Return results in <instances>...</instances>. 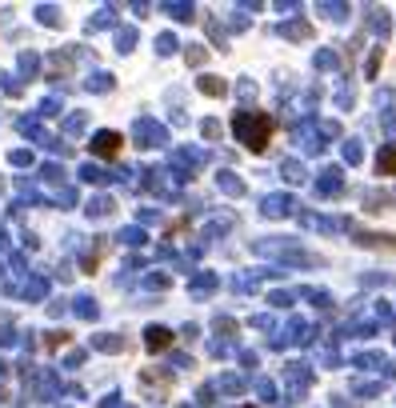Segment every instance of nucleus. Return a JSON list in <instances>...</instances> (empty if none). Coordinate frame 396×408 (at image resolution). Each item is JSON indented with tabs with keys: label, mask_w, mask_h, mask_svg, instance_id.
<instances>
[{
	"label": "nucleus",
	"mask_w": 396,
	"mask_h": 408,
	"mask_svg": "<svg viewBox=\"0 0 396 408\" xmlns=\"http://www.w3.org/2000/svg\"><path fill=\"white\" fill-rule=\"evenodd\" d=\"M232 132L240 136V145H248L253 152H260V148L269 145V136H272V116L269 113H237Z\"/></svg>",
	"instance_id": "nucleus-1"
},
{
	"label": "nucleus",
	"mask_w": 396,
	"mask_h": 408,
	"mask_svg": "<svg viewBox=\"0 0 396 408\" xmlns=\"http://www.w3.org/2000/svg\"><path fill=\"white\" fill-rule=\"evenodd\" d=\"M96 152L100 156H116L120 152V132H100L96 136Z\"/></svg>",
	"instance_id": "nucleus-2"
},
{
	"label": "nucleus",
	"mask_w": 396,
	"mask_h": 408,
	"mask_svg": "<svg viewBox=\"0 0 396 408\" xmlns=\"http://www.w3.org/2000/svg\"><path fill=\"white\" fill-rule=\"evenodd\" d=\"M168 344H173V332H168V328H148V348H152V352L168 348Z\"/></svg>",
	"instance_id": "nucleus-3"
},
{
	"label": "nucleus",
	"mask_w": 396,
	"mask_h": 408,
	"mask_svg": "<svg viewBox=\"0 0 396 408\" xmlns=\"http://www.w3.org/2000/svg\"><path fill=\"white\" fill-rule=\"evenodd\" d=\"M377 164H381V172H384V177H388V172H396V148H384V152H381V161H377Z\"/></svg>",
	"instance_id": "nucleus-4"
},
{
	"label": "nucleus",
	"mask_w": 396,
	"mask_h": 408,
	"mask_svg": "<svg viewBox=\"0 0 396 408\" xmlns=\"http://www.w3.org/2000/svg\"><path fill=\"white\" fill-rule=\"evenodd\" d=\"M200 88H208V92H212V97H221V92H224V84H216V81H212V76H208V81L200 84Z\"/></svg>",
	"instance_id": "nucleus-5"
}]
</instances>
